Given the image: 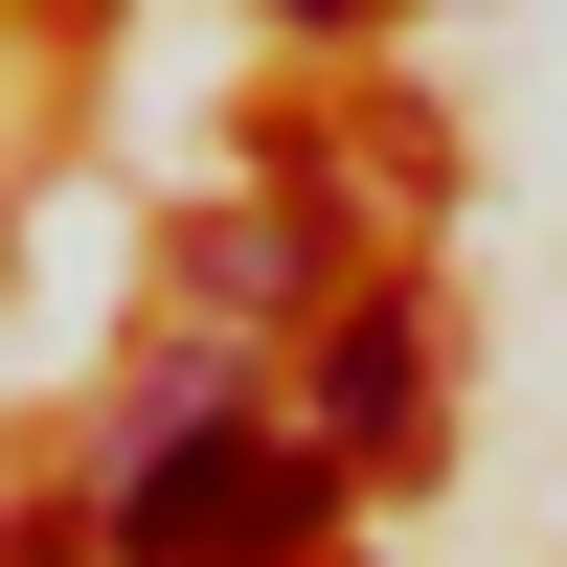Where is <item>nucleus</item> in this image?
<instances>
[{
    "label": "nucleus",
    "mask_w": 567,
    "mask_h": 567,
    "mask_svg": "<svg viewBox=\"0 0 567 567\" xmlns=\"http://www.w3.org/2000/svg\"><path fill=\"white\" fill-rule=\"evenodd\" d=\"M318 523H341L318 432H250L205 363L114 432V545H136V567H318Z\"/></svg>",
    "instance_id": "nucleus-1"
},
{
    "label": "nucleus",
    "mask_w": 567,
    "mask_h": 567,
    "mask_svg": "<svg viewBox=\"0 0 567 567\" xmlns=\"http://www.w3.org/2000/svg\"><path fill=\"white\" fill-rule=\"evenodd\" d=\"M296 386H318V432H341V454H409V432H432V318H409V296L318 318V363H296Z\"/></svg>",
    "instance_id": "nucleus-2"
},
{
    "label": "nucleus",
    "mask_w": 567,
    "mask_h": 567,
    "mask_svg": "<svg viewBox=\"0 0 567 567\" xmlns=\"http://www.w3.org/2000/svg\"><path fill=\"white\" fill-rule=\"evenodd\" d=\"M272 23H363V0H272Z\"/></svg>",
    "instance_id": "nucleus-3"
}]
</instances>
